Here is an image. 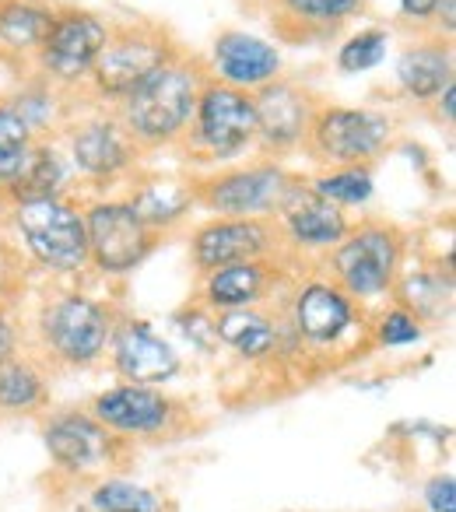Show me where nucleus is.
<instances>
[{"label": "nucleus", "instance_id": "obj_2", "mask_svg": "<svg viewBox=\"0 0 456 512\" xmlns=\"http://www.w3.org/2000/svg\"><path fill=\"white\" fill-rule=\"evenodd\" d=\"M193 113V78L176 67H158L130 88L127 116L137 134L172 137Z\"/></svg>", "mask_w": 456, "mask_h": 512}, {"label": "nucleus", "instance_id": "obj_9", "mask_svg": "<svg viewBox=\"0 0 456 512\" xmlns=\"http://www.w3.org/2000/svg\"><path fill=\"white\" fill-rule=\"evenodd\" d=\"M43 43V64L60 78H78L95 64L99 50L106 46V29L92 15H67L53 22Z\"/></svg>", "mask_w": 456, "mask_h": 512}, {"label": "nucleus", "instance_id": "obj_11", "mask_svg": "<svg viewBox=\"0 0 456 512\" xmlns=\"http://www.w3.org/2000/svg\"><path fill=\"white\" fill-rule=\"evenodd\" d=\"M46 446L50 456L64 470H92L102 460H109V449H113V432L106 425L92 418H81V414H64L50 425L46 432Z\"/></svg>", "mask_w": 456, "mask_h": 512}, {"label": "nucleus", "instance_id": "obj_8", "mask_svg": "<svg viewBox=\"0 0 456 512\" xmlns=\"http://www.w3.org/2000/svg\"><path fill=\"white\" fill-rule=\"evenodd\" d=\"M113 362L123 372L127 383L137 386H151V383H165V379L176 376L179 358L172 351L169 341L155 334L144 323H127L120 334L113 337Z\"/></svg>", "mask_w": 456, "mask_h": 512}, {"label": "nucleus", "instance_id": "obj_19", "mask_svg": "<svg viewBox=\"0 0 456 512\" xmlns=\"http://www.w3.org/2000/svg\"><path fill=\"white\" fill-rule=\"evenodd\" d=\"M267 285H271V274H267L264 264H257V260L228 264V267L211 271V278H207V302L218 309L253 306V302L267 295Z\"/></svg>", "mask_w": 456, "mask_h": 512}, {"label": "nucleus", "instance_id": "obj_32", "mask_svg": "<svg viewBox=\"0 0 456 512\" xmlns=\"http://www.w3.org/2000/svg\"><path fill=\"white\" fill-rule=\"evenodd\" d=\"M418 337H421V323L407 309H390L383 327H379V341L383 344H414Z\"/></svg>", "mask_w": 456, "mask_h": 512}, {"label": "nucleus", "instance_id": "obj_22", "mask_svg": "<svg viewBox=\"0 0 456 512\" xmlns=\"http://www.w3.org/2000/svg\"><path fill=\"white\" fill-rule=\"evenodd\" d=\"M74 158L92 176H109V172L127 165V148H123V137L113 127L92 123L74 137Z\"/></svg>", "mask_w": 456, "mask_h": 512}, {"label": "nucleus", "instance_id": "obj_23", "mask_svg": "<svg viewBox=\"0 0 456 512\" xmlns=\"http://www.w3.org/2000/svg\"><path fill=\"white\" fill-rule=\"evenodd\" d=\"M46 397V386L39 372L25 362H0V407L4 411H32Z\"/></svg>", "mask_w": 456, "mask_h": 512}, {"label": "nucleus", "instance_id": "obj_5", "mask_svg": "<svg viewBox=\"0 0 456 512\" xmlns=\"http://www.w3.org/2000/svg\"><path fill=\"white\" fill-rule=\"evenodd\" d=\"M397 239L383 228H365L355 239H348L334 256V267L341 274L344 288L358 299H372L383 295L393 281V267H397Z\"/></svg>", "mask_w": 456, "mask_h": 512}, {"label": "nucleus", "instance_id": "obj_17", "mask_svg": "<svg viewBox=\"0 0 456 512\" xmlns=\"http://www.w3.org/2000/svg\"><path fill=\"white\" fill-rule=\"evenodd\" d=\"M285 221L292 228V235L299 242H309V246H327V242H337L344 235V214L337 204L323 200L320 193H285Z\"/></svg>", "mask_w": 456, "mask_h": 512}, {"label": "nucleus", "instance_id": "obj_18", "mask_svg": "<svg viewBox=\"0 0 456 512\" xmlns=\"http://www.w3.org/2000/svg\"><path fill=\"white\" fill-rule=\"evenodd\" d=\"M214 337H221L228 348L246 358H264L278 344V327L264 313H257V309L239 306V309H225L214 320Z\"/></svg>", "mask_w": 456, "mask_h": 512}, {"label": "nucleus", "instance_id": "obj_16", "mask_svg": "<svg viewBox=\"0 0 456 512\" xmlns=\"http://www.w3.org/2000/svg\"><path fill=\"white\" fill-rule=\"evenodd\" d=\"M214 64L236 85H260V81L278 74L281 60L278 50L267 46L264 39L246 36V32H225L214 46Z\"/></svg>", "mask_w": 456, "mask_h": 512}, {"label": "nucleus", "instance_id": "obj_33", "mask_svg": "<svg viewBox=\"0 0 456 512\" xmlns=\"http://www.w3.org/2000/svg\"><path fill=\"white\" fill-rule=\"evenodd\" d=\"M425 502L432 512H456V484L453 477H435L425 488Z\"/></svg>", "mask_w": 456, "mask_h": 512}, {"label": "nucleus", "instance_id": "obj_31", "mask_svg": "<svg viewBox=\"0 0 456 512\" xmlns=\"http://www.w3.org/2000/svg\"><path fill=\"white\" fill-rule=\"evenodd\" d=\"M288 11L299 18H316V22H330V18H344L362 4V0H285Z\"/></svg>", "mask_w": 456, "mask_h": 512}, {"label": "nucleus", "instance_id": "obj_21", "mask_svg": "<svg viewBox=\"0 0 456 512\" xmlns=\"http://www.w3.org/2000/svg\"><path fill=\"white\" fill-rule=\"evenodd\" d=\"M397 78L411 95L428 99V95L453 85V60H449V53L425 46V50L404 53V60L397 64Z\"/></svg>", "mask_w": 456, "mask_h": 512}, {"label": "nucleus", "instance_id": "obj_34", "mask_svg": "<svg viewBox=\"0 0 456 512\" xmlns=\"http://www.w3.org/2000/svg\"><path fill=\"white\" fill-rule=\"evenodd\" d=\"M435 4H439V0H404V15L425 18V15H432V11H435Z\"/></svg>", "mask_w": 456, "mask_h": 512}, {"label": "nucleus", "instance_id": "obj_29", "mask_svg": "<svg viewBox=\"0 0 456 512\" xmlns=\"http://www.w3.org/2000/svg\"><path fill=\"white\" fill-rule=\"evenodd\" d=\"M383 57H386V36L369 29V32H362V36H355L341 50V67L344 71H369V67H376Z\"/></svg>", "mask_w": 456, "mask_h": 512}, {"label": "nucleus", "instance_id": "obj_6", "mask_svg": "<svg viewBox=\"0 0 456 512\" xmlns=\"http://www.w3.org/2000/svg\"><path fill=\"white\" fill-rule=\"evenodd\" d=\"M200 141L218 158L239 155L257 134V109L246 95L232 88H211L200 99Z\"/></svg>", "mask_w": 456, "mask_h": 512}, {"label": "nucleus", "instance_id": "obj_27", "mask_svg": "<svg viewBox=\"0 0 456 512\" xmlns=\"http://www.w3.org/2000/svg\"><path fill=\"white\" fill-rule=\"evenodd\" d=\"M60 183V165L53 155H29L25 169L18 172L15 179V190H18V200H39V197H53Z\"/></svg>", "mask_w": 456, "mask_h": 512}, {"label": "nucleus", "instance_id": "obj_14", "mask_svg": "<svg viewBox=\"0 0 456 512\" xmlns=\"http://www.w3.org/2000/svg\"><path fill=\"white\" fill-rule=\"evenodd\" d=\"M92 67L102 92H130L137 81H144L151 71L162 67V46L151 43V39L130 36L102 46Z\"/></svg>", "mask_w": 456, "mask_h": 512}, {"label": "nucleus", "instance_id": "obj_1", "mask_svg": "<svg viewBox=\"0 0 456 512\" xmlns=\"http://www.w3.org/2000/svg\"><path fill=\"white\" fill-rule=\"evenodd\" d=\"M18 228H22L32 256L53 271H74L88 260L85 218L60 204L57 197L25 200L18 211Z\"/></svg>", "mask_w": 456, "mask_h": 512}, {"label": "nucleus", "instance_id": "obj_12", "mask_svg": "<svg viewBox=\"0 0 456 512\" xmlns=\"http://www.w3.org/2000/svg\"><path fill=\"white\" fill-rule=\"evenodd\" d=\"M355 323V306L341 288L313 281L295 299V327L309 344H334Z\"/></svg>", "mask_w": 456, "mask_h": 512}, {"label": "nucleus", "instance_id": "obj_30", "mask_svg": "<svg viewBox=\"0 0 456 512\" xmlns=\"http://www.w3.org/2000/svg\"><path fill=\"white\" fill-rule=\"evenodd\" d=\"M186 207V197L179 190H169V186H155V190L141 193V200L134 204V211L141 214V221L155 225V221H169L172 214H179Z\"/></svg>", "mask_w": 456, "mask_h": 512}, {"label": "nucleus", "instance_id": "obj_10", "mask_svg": "<svg viewBox=\"0 0 456 512\" xmlns=\"http://www.w3.org/2000/svg\"><path fill=\"white\" fill-rule=\"evenodd\" d=\"M316 141H320L323 155L341 158V162H358V158H369L383 148L386 123L376 113H365V109H334L316 127Z\"/></svg>", "mask_w": 456, "mask_h": 512}, {"label": "nucleus", "instance_id": "obj_36", "mask_svg": "<svg viewBox=\"0 0 456 512\" xmlns=\"http://www.w3.org/2000/svg\"><path fill=\"white\" fill-rule=\"evenodd\" d=\"M11 348H15V341H11V330L4 327V323H0V362H4V358L11 355Z\"/></svg>", "mask_w": 456, "mask_h": 512}, {"label": "nucleus", "instance_id": "obj_35", "mask_svg": "<svg viewBox=\"0 0 456 512\" xmlns=\"http://www.w3.org/2000/svg\"><path fill=\"white\" fill-rule=\"evenodd\" d=\"M442 113H446V120H453V116H456V92H453V85L442 88Z\"/></svg>", "mask_w": 456, "mask_h": 512}, {"label": "nucleus", "instance_id": "obj_3", "mask_svg": "<svg viewBox=\"0 0 456 512\" xmlns=\"http://www.w3.org/2000/svg\"><path fill=\"white\" fill-rule=\"evenodd\" d=\"M88 256L109 274L137 267L151 249V228L127 204H102L85 218Z\"/></svg>", "mask_w": 456, "mask_h": 512}, {"label": "nucleus", "instance_id": "obj_26", "mask_svg": "<svg viewBox=\"0 0 456 512\" xmlns=\"http://www.w3.org/2000/svg\"><path fill=\"white\" fill-rule=\"evenodd\" d=\"M92 505L99 512H162L155 491L141 488V484L130 481H106L95 488Z\"/></svg>", "mask_w": 456, "mask_h": 512}, {"label": "nucleus", "instance_id": "obj_28", "mask_svg": "<svg viewBox=\"0 0 456 512\" xmlns=\"http://www.w3.org/2000/svg\"><path fill=\"white\" fill-rule=\"evenodd\" d=\"M316 193L330 204H362V200L372 197V176L365 169H348L337 172L330 179H320L316 183Z\"/></svg>", "mask_w": 456, "mask_h": 512}, {"label": "nucleus", "instance_id": "obj_7", "mask_svg": "<svg viewBox=\"0 0 456 512\" xmlns=\"http://www.w3.org/2000/svg\"><path fill=\"white\" fill-rule=\"evenodd\" d=\"M92 414L99 425H106L109 432H123V435H155L169 425L172 404L155 393L151 386H116V390L95 397Z\"/></svg>", "mask_w": 456, "mask_h": 512}, {"label": "nucleus", "instance_id": "obj_15", "mask_svg": "<svg viewBox=\"0 0 456 512\" xmlns=\"http://www.w3.org/2000/svg\"><path fill=\"white\" fill-rule=\"evenodd\" d=\"M285 193L288 183L278 169H253V172H239V176H228L218 186H211L207 204L225 214H253L281 204Z\"/></svg>", "mask_w": 456, "mask_h": 512}, {"label": "nucleus", "instance_id": "obj_20", "mask_svg": "<svg viewBox=\"0 0 456 512\" xmlns=\"http://www.w3.org/2000/svg\"><path fill=\"white\" fill-rule=\"evenodd\" d=\"M253 109H257V130H264L271 144H292L306 127V102L285 85L267 88L253 102Z\"/></svg>", "mask_w": 456, "mask_h": 512}, {"label": "nucleus", "instance_id": "obj_24", "mask_svg": "<svg viewBox=\"0 0 456 512\" xmlns=\"http://www.w3.org/2000/svg\"><path fill=\"white\" fill-rule=\"evenodd\" d=\"M29 162V123L15 109H0V183H15Z\"/></svg>", "mask_w": 456, "mask_h": 512}, {"label": "nucleus", "instance_id": "obj_4", "mask_svg": "<svg viewBox=\"0 0 456 512\" xmlns=\"http://www.w3.org/2000/svg\"><path fill=\"white\" fill-rule=\"evenodd\" d=\"M43 337L64 362H71V365L95 362L109 341L106 309L92 299H81V295L60 299L57 306L46 309Z\"/></svg>", "mask_w": 456, "mask_h": 512}, {"label": "nucleus", "instance_id": "obj_25", "mask_svg": "<svg viewBox=\"0 0 456 512\" xmlns=\"http://www.w3.org/2000/svg\"><path fill=\"white\" fill-rule=\"evenodd\" d=\"M53 18L32 4H11L0 11V39L11 46H36L50 36Z\"/></svg>", "mask_w": 456, "mask_h": 512}, {"label": "nucleus", "instance_id": "obj_13", "mask_svg": "<svg viewBox=\"0 0 456 512\" xmlns=\"http://www.w3.org/2000/svg\"><path fill=\"white\" fill-rule=\"evenodd\" d=\"M267 249V232L257 221H218L207 225L193 239V256L204 271H218L228 264H246L257 260Z\"/></svg>", "mask_w": 456, "mask_h": 512}]
</instances>
